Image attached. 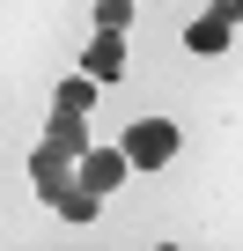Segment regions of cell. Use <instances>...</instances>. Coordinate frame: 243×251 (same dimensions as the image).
I'll return each mask as SVG.
<instances>
[{"label":"cell","instance_id":"cell-1","mask_svg":"<svg viewBox=\"0 0 243 251\" xmlns=\"http://www.w3.org/2000/svg\"><path fill=\"white\" fill-rule=\"evenodd\" d=\"M177 148H184V133L170 118H126V155H133V170H162V163H177Z\"/></svg>","mask_w":243,"mask_h":251},{"label":"cell","instance_id":"cell-2","mask_svg":"<svg viewBox=\"0 0 243 251\" xmlns=\"http://www.w3.org/2000/svg\"><path fill=\"white\" fill-rule=\"evenodd\" d=\"M30 177H37V200L59 207V200L81 185V155H66L59 141H37V148H30Z\"/></svg>","mask_w":243,"mask_h":251},{"label":"cell","instance_id":"cell-3","mask_svg":"<svg viewBox=\"0 0 243 251\" xmlns=\"http://www.w3.org/2000/svg\"><path fill=\"white\" fill-rule=\"evenodd\" d=\"M126 177H133V155H126V148H88V155H81V185H88V192H118Z\"/></svg>","mask_w":243,"mask_h":251},{"label":"cell","instance_id":"cell-4","mask_svg":"<svg viewBox=\"0 0 243 251\" xmlns=\"http://www.w3.org/2000/svg\"><path fill=\"white\" fill-rule=\"evenodd\" d=\"M81 74H96V81H118V74H126V30H96L88 52H81Z\"/></svg>","mask_w":243,"mask_h":251},{"label":"cell","instance_id":"cell-5","mask_svg":"<svg viewBox=\"0 0 243 251\" xmlns=\"http://www.w3.org/2000/svg\"><path fill=\"white\" fill-rule=\"evenodd\" d=\"M44 141H59L66 155H88V118L81 111H52L44 118Z\"/></svg>","mask_w":243,"mask_h":251},{"label":"cell","instance_id":"cell-6","mask_svg":"<svg viewBox=\"0 0 243 251\" xmlns=\"http://www.w3.org/2000/svg\"><path fill=\"white\" fill-rule=\"evenodd\" d=\"M96 89H103L96 74H66V81L52 89V111H81V118H88V111H96Z\"/></svg>","mask_w":243,"mask_h":251},{"label":"cell","instance_id":"cell-7","mask_svg":"<svg viewBox=\"0 0 243 251\" xmlns=\"http://www.w3.org/2000/svg\"><path fill=\"white\" fill-rule=\"evenodd\" d=\"M228 37H236V30H228L214 8H206V15H192V30H184V45H192V52H228Z\"/></svg>","mask_w":243,"mask_h":251},{"label":"cell","instance_id":"cell-8","mask_svg":"<svg viewBox=\"0 0 243 251\" xmlns=\"http://www.w3.org/2000/svg\"><path fill=\"white\" fill-rule=\"evenodd\" d=\"M59 214H66V222L81 229V222H96V214H103V192H88V185H74V192L59 200Z\"/></svg>","mask_w":243,"mask_h":251},{"label":"cell","instance_id":"cell-9","mask_svg":"<svg viewBox=\"0 0 243 251\" xmlns=\"http://www.w3.org/2000/svg\"><path fill=\"white\" fill-rule=\"evenodd\" d=\"M96 30H133V0H96Z\"/></svg>","mask_w":243,"mask_h":251},{"label":"cell","instance_id":"cell-10","mask_svg":"<svg viewBox=\"0 0 243 251\" xmlns=\"http://www.w3.org/2000/svg\"><path fill=\"white\" fill-rule=\"evenodd\" d=\"M206 8H214V15L228 23V30H243V0H206Z\"/></svg>","mask_w":243,"mask_h":251}]
</instances>
